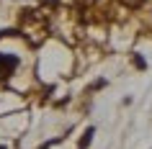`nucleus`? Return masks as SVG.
Wrapping results in <instances>:
<instances>
[{
	"instance_id": "obj_1",
	"label": "nucleus",
	"mask_w": 152,
	"mask_h": 149,
	"mask_svg": "<svg viewBox=\"0 0 152 149\" xmlns=\"http://www.w3.org/2000/svg\"><path fill=\"white\" fill-rule=\"evenodd\" d=\"M18 67V57L13 54H0V80H8Z\"/></svg>"
},
{
	"instance_id": "obj_2",
	"label": "nucleus",
	"mask_w": 152,
	"mask_h": 149,
	"mask_svg": "<svg viewBox=\"0 0 152 149\" xmlns=\"http://www.w3.org/2000/svg\"><path fill=\"white\" fill-rule=\"evenodd\" d=\"M0 149H5V147H0Z\"/></svg>"
}]
</instances>
